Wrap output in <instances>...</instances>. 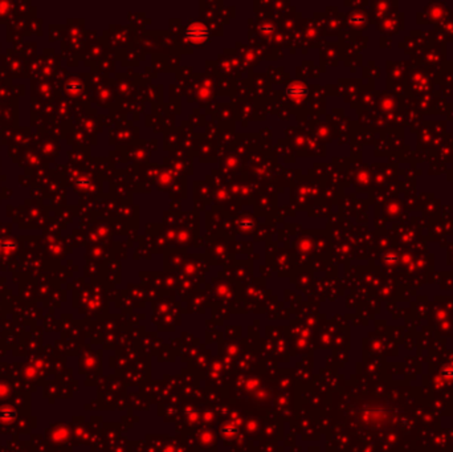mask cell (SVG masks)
Instances as JSON below:
<instances>
[{"label": "cell", "instance_id": "obj_1", "mask_svg": "<svg viewBox=\"0 0 453 452\" xmlns=\"http://www.w3.org/2000/svg\"><path fill=\"white\" fill-rule=\"evenodd\" d=\"M441 377L444 379H453V368H445L442 370Z\"/></svg>", "mask_w": 453, "mask_h": 452}]
</instances>
